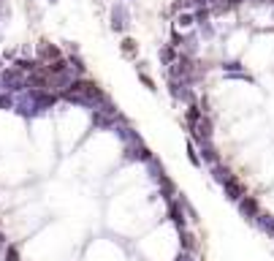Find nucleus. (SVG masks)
<instances>
[{
  "label": "nucleus",
  "mask_w": 274,
  "mask_h": 261,
  "mask_svg": "<svg viewBox=\"0 0 274 261\" xmlns=\"http://www.w3.org/2000/svg\"><path fill=\"white\" fill-rule=\"evenodd\" d=\"M220 188H223V196L228 199L231 204H239V202H242V199L247 196V183H244L242 177H239V174H233L231 180H225Z\"/></svg>",
  "instance_id": "4"
},
{
  "label": "nucleus",
  "mask_w": 274,
  "mask_h": 261,
  "mask_svg": "<svg viewBox=\"0 0 274 261\" xmlns=\"http://www.w3.org/2000/svg\"><path fill=\"white\" fill-rule=\"evenodd\" d=\"M60 57H65V49L60 44H55V41H38L36 44V60L41 65H46V63H55V60H60Z\"/></svg>",
  "instance_id": "3"
},
{
  "label": "nucleus",
  "mask_w": 274,
  "mask_h": 261,
  "mask_svg": "<svg viewBox=\"0 0 274 261\" xmlns=\"http://www.w3.org/2000/svg\"><path fill=\"white\" fill-rule=\"evenodd\" d=\"M252 226H258V229L263 231L266 237H271V239H274V215H271V212H260L258 220H255Z\"/></svg>",
  "instance_id": "12"
},
{
  "label": "nucleus",
  "mask_w": 274,
  "mask_h": 261,
  "mask_svg": "<svg viewBox=\"0 0 274 261\" xmlns=\"http://www.w3.org/2000/svg\"><path fill=\"white\" fill-rule=\"evenodd\" d=\"M185 150H188V160H190L193 169H204V160H201V155H198V147L193 144V139L185 142Z\"/></svg>",
  "instance_id": "15"
},
{
  "label": "nucleus",
  "mask_w": 274,
  "mask_h": 261,
  "mask_svg": "<svg viewBox=\"0 0 274 261\" xmlns=\"http://www.w3.org/2000/svg\"><path fill=\"white\" fill-rule=\"evenodd\" d=\"M166 218L171 220V226H174V231H185V229H190V223H188V215H185V207H182V199H171V202H166Z\"/></svg>",
  "instance_id": "2"
},
{
  "label": "nucleus",
  "mask_w": 274,
  "mask_h": 261,
  "mask_svg": "<svg viewBox=\"0 0 274 261\" xmlns=\"http://www.w3.org/2000/svg\"><path fill=\"white\" fill-rule=\"evenodd\" d=\"M239 215H242L244 220H250V223H255L258 215L263 212V204H260V196H252V193H247V196L242 199V202L236 204Z\"/></svg>",
  "instance_id": "5"
},
{
  "label": "nucleus",
  "mask_w": 274,
  "mask_h": 261,
  "mask_svg": "<svg viewBox=\"0 0 274 261\" xmlns=\"http://www.w3.org/2000/svg\"><path fill=\"white\" fill-rule=\"evenodd\" d=\"M209 174H212V180H215L217 185H223L225 180L233 177V169H231V166H225V163H217V166H209Z\"/></svg>",
  "instance_id": "11"
},
{
  "label": "nucleus",
  "mask_w": 274,
  "mask_h": 261,
  "mask_svg": "<svg viewBox=\"0 0 274 261\" xmlns=\"http://www.w3.org/2000/svg\"><path fill=\"white\" fill-rule=\"evenodd\" d=\"M3 261H22V256H19V245H17V242H9V245H6Z\"/></svg>",
  "instance_id": "17"
},
{
  "label": "nucleus",
  "mask_w": 274,
  "mask_h": 261,
  "mask_svg": "<svg viewBox=\"0 0 274 261\" xmlns=\"http://www.w3.org/2000/svg\"><path fill=\"white\" fill-rule=\"evenodd\" d=\"M128 19H130L128 6L117 0V3L111 6V11H109V28L114 33H125V30H128Z\"/></svg>",
  "instance_id": "6"
},
{
  "label": "nucleus",
  "mask_w": 274,
  "mask_h": 261,
  "mask_svg": "<svg viewBox=\"0 0 274 261\" xmlns=\"http://www.w3.org/2000/svg\"><path fill=\"white\" fill-rule=\"evenodd\" d=\"M171 28L179 30V33H193L196 30V14H193V11H182V14H177Z\"/></svg>",
  "instance_id": "8"
},
{
  "label": "nucleus",
  "mask_w": 274,
  "mask_h": 261,
  "mask_svg": "<svg viewBox=\"0 0 274 261\" xmlns=\"http://www.w3.org/2000/svg\"><path fill=\"white\" fill-rule=\"evenodd\" d=\"M46 3H52V6H55V3H57V0H46Z\"/></svg>",
  "instance_id": "18"
},
{
  "label": "nucleus",
  "mask_w": 274,
  "mask_h": 261,
  "mask_svg": "<svg viewBox=\"0 0 274 261\" xmlns=\"http://www.w3.org/2000/svg\"><path fill=\"white\" fill-rule=\"evenodd\" d=\"M179 237V250L182 253H193V256H201V237H198L193 229H185V231H177Z\"/></svg>",
  "instance_id": "7"
},
{
  "label": "nucleus",
  "mask_w": 274,
  "mask_h": 261,
  "mask_svg": "<svg viewBox=\"0 0 274 261\" xmlns=\"http://www.w3.org/2000/svg\"><path fill=\"white\" fill-rule=\"evenodd\" d=\"M14 106H17V96H14V93L0 90V112H9V109H14Z\"/></svg>",
  "instance_id": "16"
},
{
  "label": "nucleus",
  "mask_w": 274,
  "mask_h": 261,
  "mask_svg": "<svg viewBox=\"0 0 274 261\" xmlns=\"http://www.w3.org/2000/svg\"><path fill=\"white\" fill-rule=\"evenodd\" d=\"M177 55H179V52L174 49L171 44H160V49H158V60H160V65H163V68H169L174 60H177Z\"/></svg>",
  "instance_id": "13"
},
{
  "label": "nucleus",
  "mask_w": 274,
  "mask_h": 261,
  "mask_svg": "<svg viewBox=\"0 0 274 261\" xmlns=\"http://www.w3.org/2000/svg\"><path fill=\"white\" fill-rule=\"evenodd\" d=\"M179 199H182V207H185V215H188V223H190V226H198V223H201V218H198V210L190 204V199L185 196V193H179Z\"/></svg>",
  "instance_id": "14"
},
{
  "label": "nucleus",
  "mask_w": 274,
  "mask_h": 261,
  "mask_svg": "<svg viewBox=\"0 0 274 261\" xmlns=\"http://www.w3.org/2000/svg\"><path fill=\"white\" fill-rule=\"evenodd\" d=\"M119 52H122V57H128V60H139V44H136V38L125 36L122 41H119Z\"/></svg>",
  "instance_id": "10"
},
{
  "label": "nucleus",
  "mask_w": 274,
  "mask_h": 261,
  "mask_svg": "<svg viewBox=\"0 0 274 261\" xmlns=\"http://www.w3.org/2000/svg\"><path fill=\"white\" fill-rule=\"evenodd\" d=\"M136 73H139V79H142V84L147 87V90L158 93V82L150 76V73H147V63H144V60H136Z\"/></svg>",
  "instance_id": "9"
},
{
  "label": "nucleus",
  "mask_w": 274,
  "mask_h": 261,
  "mask_svg": "<svg viewBox=\"0 0 274 261\" xmlns=\"http://www.w3.org/2000/svg\"><path fill=\"white\" fill-rule=\"evenodd\" d=\"M0 84H3V90L14 93V96H22L25 93V71H19L14 63L6 65V68L0 71Z\"/></svg>",
  "instance_id": "1"
}]
</instances>
